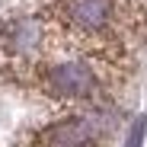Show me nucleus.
<instances>
[{"label":"nucleus","mask_w":147,"mask_h":147,"mask_svg":"<svg viewBox=\"0 0 147 147\" xmlns=\"http://www.w3.org/2000/svg\"><path fill=\"white\" fill-rule=\"evenodd\" d=\"M93 138H96V121L86 118V115L61 118V121H55V125L38 131L42 147H90Z\"/></svg>","instance_id":"nucleus-2"},{"label":"nucleus","mask_w":147,"mask_h":147,"mask_svg":"<svg viewBox=\"0 0 147 147\" xmlns=\"http://www.w3.org/2000/svg\"><path fill=\"white\" fill-rule=\"evenodd\" d=\"M144 131H147V121L138 118L134 125H131V131H128V144H125V147H141V144H144Z\"/></svg>","instance_id":"nucleus-3"},{"label":"nucleus","mask_w":147,"mask_h":147,"mask_svg":"<svg viewBox=\"0 0 147 147\" xmlns=\"http://www.w3.org/2000/svg\"><path fill=\"white\" fill-rule=\"evenodd\" d=\"M32 67H35L38 90L55 102L93 99L102 86V70H106L83 55H58V58H48L45 64H32Z\"/></svg>","instance_id":"nucleus-1"}]
</instances>
